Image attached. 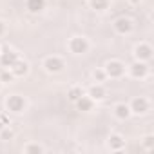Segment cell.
I'll return each mask as SVG.
<instances>
[{"mask_svg":"<svg viewBox=\"0 0 154 154\" xmlns=\"http://www.w3.org/2000/svg\"><path fill=\"white\" fill-rule=\"evenodd\" d=\"M107 78H122L125 74V63L122 60H109L103 67Z\"/></svg>","mask_w":154,"mask_h":154,"instance_id":"6da1fadb","label":"cell"},{"mask_svg":"<svg viewBox=\"0 0 154 154\" xmlns=\"http://www.w3.org/2000/svg\"><path fill=\"white\" fill-rule=\"evenodd\" d=\"M6 109L13 114H20L26 109V98L20 94H9L6 98Z\"/></svg>","mask_w":154,"mask_h":154,"instance_id":"7a4b0ae2","label":"cell"},{"mask_svg":"<svg viewBox=\"0 0 154 154\" xmlns=\"http://www.w3.org/2000/svg\"><path fill=\"white\" fill-rule=\"evenodd\" d=\"M89 47H91V44L85 36H72L69 40V51L72 54H85L89 51Z\"/></svg>","mask_w":154,"mask_h":154,"instance_id":"3957f363","label":"cell"},{"mask_svg":"<svg viewBox=\"0 0 154 154\" xmlns=\"http://www.w3.org/2000/svg\"><path fill=\"white\" fill-rule=\"evenodd\" d=\"M152 53H154L152 47H150L149 44H145V42L136 44V45H134V51H132L134 58L140 60V62H149V60L152 58Z\"/></svg>","mask_w":154,"mask_h":154,"instance_id":"277c9868","label":"cell"},{"mask_svg":"<svg viewBox=\"0 0 154 154\" xmlns=\"http://www.w3.org/2000/svg\"><path fill=\"white\" fill-rule=\"evenodd\" d=\"M63 67H65V63H63V60L60 56H47L44 60V69L47 72H51V74H56V72L63 71Z\"/></svg>","mask_w":154,"mask_h":154,"instance_id":"5b68a950","label":"cell"},{"mask_svg":"<svg viewBox=\"0 0 154 154\" xmlns=\"http://www.w3.org/2000/svg\"><path fill=\"white\" fill-rule=\"evenodd\" d=\"M129 72H131L132 78L141 80V78H145V76L149 74V65H147V62H140V60H136L134 63L129 65Z\"/></svg>","mask_w":154,"mask_h":154,"instance_id":"8992f818","label":"cell"},{"mask_svg":"<svg viewBox=\"0 0 154 154\" xmlns=\"http://www.w3.org/2000/svg\"><path fill=\"white\" fill-rule=\"evenodd\" d=\"M112 26H114V31H116L118 35H129V33L134 29L132 20L127 18V17H120V18H116Z\"/></svg>","mask_w":154,"mask_h":154,"instance_id":"52a82bcc","label":"cell"},{"mask_svg":"<svg viewBox=\"0 0 154 154\" xmlns=\"http://www.w3.org/2000/svg\"><path fill=\"white\" fill-rule=\"evenodd\" d=\"M18 58H20V56H18V53H17L15 49H4L2 53H0V65L6 67V69H9Z\"/></svg>","mask_w":154,"mask_h":154,"instance_id":"ba28073f","label":"cell"},{"mask_svg":"<svg viewBox=\"0 0 154 154\" xmlns=\"http://www.w3.org/2000/svg\"><path fill=\"white\" fill-rule=\"evenodd\" d=\"M129 107H131V112L132 114H145L149 111V100L143 98V96H138V98H134L131 102Z\"/></svg>","mask_w":154,"mask_h":154,"instance_id":"9c48e42d","label":"cell"},{"mask_svg":"<svg viewBox=\"0 0 154 154\" xmlns=\"http://www.w3.org/2000/svg\"><path fill=\"white\" fill-rule=\"evenodd\" d=\"M9 71L13 72V76L15 78H24V76L29 72V63L26 62V60H22V58H18L11 67H9Z\"/></svg>","mask_w":154,"mask_h":154,"instance_id":"30bf717a","label":"cell"},{"mask_svg":"<svg viewBox=\"0 0 154 154\" xmlns=\"http://www.w3.org/2000/svg\"><path fill=\"white\" fill-rule=\"evenodd\" d=\"M87 96H89L93 102H102V100L107 96V91H105V87H103L102 84H94V85H91V87L87 89Z\"/></svg>","mask_w":154,"mask_h":154,"instance_id":"8fae6325","label":"cell"},{"mask_svg":"<svg viewBox=\"0 0 154 154\" xmlns=\"http://www.w3.org/2000/svg\"><path fill=\"white\" fill-rule=\"evenodd\" d=\"M107 145L111 150H122L125 147V138L122 134H111L107 138Z\"/></svg>","mask_w":154,"mask_h":154,"instance_id":"7c38bea8","label":"cell"},{"mask_svg":"<svg viewBox=\"0 0 154 154\" xmlns=\"http://www.w3.org/2000/svg\"><path fill=\"white\" fill-rule=\"evenodd\" d=\"M131 114H132V112H131V107H129L127 103H116V105H114V116H116L118 120H127Z\"/></svg>","mask_w":154,"mask_h":154,"instance_id":"4fadbf2b","label":"cell"},{"mask_svg":"<svg viewBox=\"0 0 154 154\" xmlns=\"http://www.w3.org/2000/svg\"><path fill=\"white\" fill-rule=\"evenodd\" d=\"M74 103H76V107H78V111H84V112H89V111L93 109V105H94V102H93L87 94H84L82 98H78Z\"/></svg>","mask_w":154,"mask_h":154,"instance_id":"5bb4252c","label":"cell"},{"mask_svg":"<svg viewBox=\"0 0 154 154\" xmlns=\"http://www.w3.org/2000/svg\"><path fill=\"white\" fill-rule=\"evenodd\" d=\"M29 13H42L45 9V0H27Z\"/></svg>","mask_w":154,"mask_h":154,"instance_id":"9a60e30c","label":"cell"},{"mask_svg":"<svg viewBox=\"0 0 154 154\" xmlns=\"http://www.w3.org/2000/svg\"><path fill=\"white\" fill-rule=\"evenodd\" d=\"M84 94H85V91H84L82 87H76V85H74V87H71V89H69V93H67V98H69V100L74 103L76 100H78V98H82Z\"/></svg>","mask_w":154,"mask_h":154,"instance_id":"2e32d148","label":"cell"},{"mask_svg":"<svg viewBox=\"0 0 154 154\" xmlns=\"http://www.w3.org/2000/svg\"><path fill=\"white\" fill-rule=\"evenodd\" d=\"M89 6L94 11H105L109 8V0H89Z\"/></svg>","mask_w":154,"mask_h":154,"instance_id":"e0dca14e","label":"cell"},{"mask_svg":"<svg viewBox=\"0 0 154 154\" xmlns=\"http://www.w3.org/2000/svg\"><path fill=\"white\" fill-rule=\"evenodd\" d=\"M24 152L26 154H42L44 152V147L38 145V143H29V145L24 147Z\"/></svg>","mask_w":154,"mask_h":154,"instance_id":"ac0fdd59","label":"cell"},{"mask_svg":"<svg viewBox=\"0 0 154 154\" xmlns=\"http://www.w3.org/2000/svg\"><path fill=\"white\" fill-rule=\"evenodd\" d=\"M93 78H94V82L102 84V82H105V80H107V74H105V71H103V69H94V71H93Z\"/></svg>","mask_w":154,"mask_h":154,"instance_id":"d6986e66","label":"cell"},{"mask_svg":"<svg viewBox=\"0 0 154 154\" xmlns=\"http://www.w3.org/2000/svg\"><path fill=\"white\" fill-rule=\"evenodd\" d=\"M13 136H15V132H13L9 127H4L2 131H0V140H4V141H9V140H13Z\"/></svg>","mask_w":154,"mask_h":154,"instance_id":"ffe728a7","label":"cell"},{"mask_svg":"<svg viewBox=\"0 0 154 154\" xmlns=\"http://www.w3.org/2000/svg\"><path fill=\"white\" fill-rule=\"evenodd\" d=\"M143 147H145L147 150H152V149H154V136H152V134H149V136L143 138Z\"/></svg>","mask_w":154,"mask_h":154,"instance_id":"44dd1931","label":"cell"},{"mask_svg":"<svg viewBox=\"0 0 154 154\" xmlns=\"http://www.w3.org/2000/svg\"><path fill=\"white\" fill-rule=\"evenodd\" d=\"M13 72L11 71H4L2 74H0V80H2V84H9V82H13Z\"/></svg>","mask_w":154,"mask_h":154,"instance_id":"7402d4cb","label":"cell"},{"mask_svg":"<svg viewBox=\"0 0 154 154\" xmlns=\"http://www.w3.org/2000/svg\"><path fill=\"white\" fill-rule=\"evenodd\" d=\"M0 122H2L4 125H9V120H8V116H6V114H0Z\"/></svg>","mask_w":154,"mask_h":154,"instance_id":"603a6c76","label":"cell"},{"mask_svg":"<svg viewBox=\"0 0 154 154\" xmlns=\"http://www.w3.org/2000/svg\"><path fill=\"white\" fill-rule=\"evenodd\" d=\"M4 33H6V24H4V20H0V36Z\"/></svg>","mask_w":154,"mask_h":154,"instance_id":"cb8c5ba5","label":"cell"},{"mask_svg":"<svg viewBox=\"0 0 154 154\" xmlns=\"http://www.w3.org/2000/svg\"><path fill=\"white\" fill-rule=\"evenodd\" d=\"M4 127H6V125H4V123H2V122H0V131H2V129H4Z\"/></svg>","mask_w":154,"mask_h":154,"instance_id":"d4e9b609","label":"cell"},{"mask_svg":"<svg viewBox=\"0 0 154 154\" xmlns=\"http://www.w3.org/2000/svg\"><path fill=\"white\" fill-rule=\"evenodd\" d=\"M2 85H4V84H2V80H0V87H2Z\"/></svg>","mask_w":154,"mask_h":154,"instance_id":"484cf974","label":"cell"},{"mask_svg":"<svg viewBox=\"0 0 154 154\" xmlns=\"http://www.w3.org/2000/svg\"><path fill=\"white\" fill-rule=\"evenodd\" d=\"M0 53H2V47H0Z\"/></svg>","mask_w":154,"mask_h":154,"instance_id":"4316f807","label":"cell"}]
</instances>
